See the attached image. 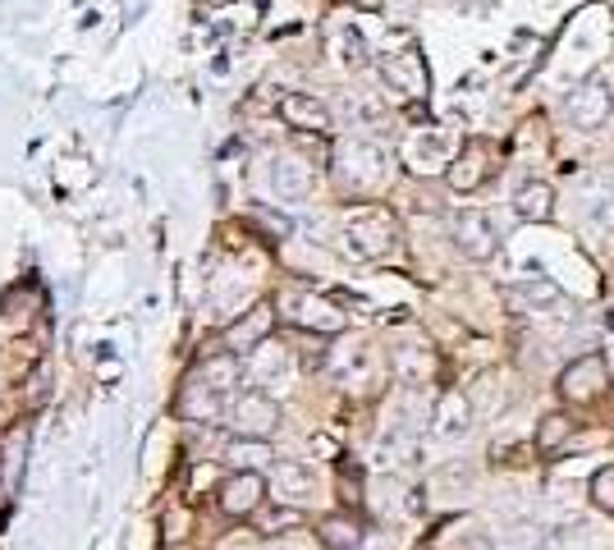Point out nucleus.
<instances>
[{"label":"nucleus","mask_w":614,"mask_h":550,"mask_svg":"<svg viewBox=\"0 0 614 550\" xmlns=\"http://www.w3.org/2000/svg\"><path fill=\"white\" fill-rule=\"evenodd\" d=\"M344 244L363 261H381L400 248V220L381 207H358L344 216Z\"/></svg>","instance_id":"f257e3e1"},{"label":"nucleus","mask_w":614,"mask_h":550,"mask_svg":"<svg viewBox=\"0 0 614 550\" xmlns=\"http://www.w3.org/2000/svg\"><path fill=\"white\" fill-rule=\"evenodd\" d=\"M261 496H267V477H261V473H234L221 487V510L230 518H244V514H253L261 504Z\"/></svg>","instance_id":"f8f14e48"},{"label":"nucleus","mask_w":614,"mask_h":550,"mask_svg":"<svg viewBox=\"0 0 614 550\" xmlns=\"http://www.w3.org/2000/svg\"><path fill=\"white\" fill-rule=\"evenodd\" d=\"M271 188L280 197H307V188H312V166L298 157H280L271 166Z\"/></svg>","instance_id":"f3484780"},{"label":"nucleus","mask_w":614,"mask_h":550,"mask_svg":"<svg viewBox=\"0 0 614 550\" xmlns=\"http://www.w3.org/2000/svg\"><path fill=\"white\" fill-rule=\"evenodd\" d=\"M464 5H487V0H464Z\"/></svg>","instance_id":"bb28decb"},{"label":"nucleus","mask_w":614,"mask_h":550,"mask_svg":"<svg viewBox=\"0 0 614 550\" xmlns=\"http://www.w3.org/2000/svg\"><path fill=\"white\" fill-rule=\"evenodd\" d=\"M591 500H597L601 510H610V514H614V464H610V468H601L597 477H591Z\"/></svg>","instance_id":"a878e982"},{"label":"nucleus","mask_w":614,"mask_h":550,"mask_svg":"<svg viewBox=\"0 0 614 550\" xmlns=\"http://www.w3.org/2000/svg\"><path fill=\"white\" fill-rule=\"evenodd\" d=\"M472 417H477V408H472L468 394H458V390L441 394V404H435V413H431V431L441 440H464L472 431Z\"/></svg>","instance_id":"9d476101"},{"label":"nucleus","mask_w":614,"mask_h":550,"mask_svg":"<svg viewBox=\"0 0 614 550\" xmlns=\"http://www.w3.org/2000/svg\"><path fill=\"white\" fill-rule=\"evenodd\" d=\"M280 120L290 129H298V134H331V129H335L331 106L317 101V97H307V93L280 97Z\"/></svg>","instance_id":"1a4fd4ad"},{"label":"nucleus","mask_w":614,"mask_h":550,"mask_svg":"<svg viewBox=\"0 0 614 550\" xmlns=\"http://www.w3.org/2000/svg\"><path fill=\"white\" fill-rule=\"evenodd\" d=\"M390 170H394V161H390V151L381 143H348L344 157H340L344 188H358V193L363 188H381L390 180Z\"/></svg>","instance_id":"7ed1b4c3"},{"label":"nucleus","mask_w":614,"mask_h":550,"mask_svg":"<svg viewBox=\"0 0 614 550\" xmlns=\"http://www.w3.org/2000/svg\"><path fill=\"white\" fill-rule=\"evenodd\" d=\"M495 143L491 138H468L464 143V151L450 161V170H445V180H450V188L454 193H472V188H481L491 180V170H495Z\"/></svg>","instance_id":"39448f33"},{"label":"nucleus","mask_w":614,"mask_h":550,"mask_svg":"<svg viewBox=\"0 0 614 550\" xmlns=\"http://www.w3.org/2000/svg\"><path fill=\"white\" fill-rule=\"evenodd\" d=\"M605 386H610V367H605L601 354H582V358H574V363L560 371V394H564L568 404H591V400H601Z\"/></svg>","instance_id":"423d86ee"},{"label":"nucleus","mask_w":614,"mask_h":550,"mask_svg":"<svg viewBox=\"0 0 614 550\" xmlns=\"http://www.w3.org/2000/svg\"><path fill=\"white\" fill-rule=\"evenodd\" d=\"M271 481H275L284 504H303L307 496H312V473H307V464H298V459H275Z\"/></svg>","instance_id":"2eb2a0df"},{"label":"nucleus","mask_w":614,"mask_h":550,"mask_svg":"<svg viewBox=\"0 0 614 550\" xmlns=\"http://www.w3.org/2000/svg\"><path fill=\"white\" fill-rule=\"evenodd\" d=\"M381 74H385L390 87H400V93H408V97L422 93V78H427V74H422V60L413 56V51H408V56H390V60L381 64Z\"/></svg>","instance_id":"6ab92c4d"},{"label":"nucleus","mask_w":614,"mask_h":550,"mask_svg":"<svg viewBox=\"0 0 614 550\" xmlns=\"http://www.w3.org/2000/svg\"><path fill=\"white\" fill-rule=\"evenodd\" d=\"M574 436V423H568L564 413H545L541 423H537V436H532V445H537V454H555L564 440Z\"/></svg>","instance_id":"412c9836"},{"label":"nucleus","mask_w":614,"mask_h":550,"mask_svg":"<svg viewBox=\"0 0 614 550\" xmlns=\"http://www.w3.org/2000/svg\"><path fill=\"white\" fill-rule=\"evenodd\" d=\"M514 216L528 220V225H545L555 216V188L545 180H523L514 188Z\"/></svg>","instance_id":"ddd939ff"},{"label":"nucleus","mask_w":614,"mask_h":550,"mask_svg":"<svg viewBox=\"0 0 614 550\" xmlns=\"http://www.w3.org/2000/svg\"><path fill=\"white\" fill-rule=\"evenodd\" d=\"M504 298H509L514 307H523V313H545V307H560L564 303V294H560V284H551V280H523V284H509L504 290Z\"/></svg>","instance_id":"dca6fc26"},{"label":"nucleus","mask_w":614,"mask_h":550,"mask_svg":"<svg viewBox=\"0 0 614 550\" xmlns=\"http://www.w3.org/2000/svg\"><path fill=\"white\" fill-rule=\"evenodd\" d=\"M610 367H614V344H610Z\"/></svg>","instance_id":"cd10ccee"},{"label":"nucleus","mask_w":614,"mask_h":550,"mask_svg":"<svg viewBox=\"0 0 614 550\" xmlns=\"http://www.w3.org/2000/svg\"><path fill=\"white\" fill-rule=\"evenodd\" d=\"M267 459H271L267 440H234V450H230V464H238V473H257Z\"/></svg>","instance_id":"b1692460"},{"label":"nucleus","mask_w":614,"mask_h":550,"mask_svg":"<svg viewBox=\"0 0 614 550\" xmlns=\"http://www.w3.org/2000/svg\"><path fill=\"white\" fill-rule=\"evenodd\" d=\"M537 546V527L532 523H514L495 533V550H532Z\"/></svg>","instance_id":"393cba45"},{"label":"nucleus","mask_w":614,"mask_h":550,"mask_svg":"<svg viewBox=\"0 0 614 550\" xmlns=\"http://www.w3.org/2000/svg\"><path fill=\"white\" fill-rule=\"evenodd\" d=\"M390 367H394V377H400V381L427 386L435 377V354L427 344H400V349H394V358H390Z\"/></svg>","instance_id":"4468645a"},{"label":"nucleus","mask_w":614,"mask_h":550,"mask_svg":"<svg viewBox=\"0 0 614 550\" xmlns=\"http://www.w3.org/2000/svg\"><path fill=\"white\" fill-rule=\"evenodd\" d=\"M335 377L340 381H367L371 377V349L363 340L335 349Z\"/></svg>","instance_id":"aec40b11"},{"label":"nucleus","mask_w":614,"mask_h":550,"mask_svg":"<svg viewBox=\"0 0 614 550\" xmlns=\"http://www.w3.org/2000/svg\"><path fill=\"white\" fill-rule=\"evenodd\" d=\"M578 216L587 230H614V184L610 180H587L578 188Z\"/></svg>","instance_id":"9b49d317"},{"label":"nucleus","mask_w":614,"mask_h":550,"mask_svg":"<svg viewBox=\"0 0 614 550\" xmlns=\"http://www.w3.org/2000/svg\"><path fill=\"white\" fill-rule=\"evenodd\" d=\"M225 427L238 440H267L280 427V404L267 390H238L225 404Z\"/></svg>","instance_id":"f03ea898"},{"label":"nucleus","mask_w":614,"mask_h":550,"mask_svg":"<svg viewBox=\"0 0 614 550\" xmlns=\"http://www.w3.org/2000/svg\"><path fill=\"white\" fill-rule=\"evenodd\" d=\"M564 115H568V124H574V129H582V134H597V129L614 115V87H610V78L578 83L574 93H568V101H564Z\"/></svg>","instance_id":"20e7f679"},{"label":"nucleus","mask_w":614,"mask_h":550,"mask_svg":"<svg viewBox=\"0 0 614 550\" xmlns=\"http://www.w3.org/2000/svg\"><path fill=\"white\" fill-rule=\"evenodd\" d=\"M290 307V321L303 330H317V335H340L344 330V313H335L331 298H317V294H290L284 298Z\"/></svg>","instance_id":"6e6552de"},{"label":"nucleus","mask_w":614,"mask_h":550,"mask_svg":"<svg viewBox=\"0 0 614 550\" xmlns=\"http://www.w3.org/2000/svg\"><path fill=\"white\" fill-rule=\"evenodd\" d=\"M253 371H257V381H261V386H280L284 377H290V349H284V344H271V340H261V344H257V354H253Z\"/></svg>","instance_id":"a211bd4d"},{"label":"nucleus","mask_w":614,"mask_h":550,"mask_svg":"<svg viewBox=\"0 0 614 550\" xmlns=\"http://www.w3.org/2000/svg\"><path fill=\"white\" fill-rule=\"evenodd\" d=\"M317 533H321V541L331 546V550H358V537H363V533H358V523H354V518H344V514L321 518Z\"/></svg>","instance_id":"4be33fe9"},{"label":"nucleus","mask_w":614,"mask_h":550,"mask_svg":"<svg viewBox=\"0 0 614 550\" xmlns=\"http://www.w3.org/2000/svg\"><path fill=\"white\" fill-rule=\"evenodd\" d=\"M335 56H340L344 70H363V64H367V37L354 24H344L335 33Z\"/></svg>","instance_id":"5701e85b"},{"label":"nucleus","mask_w":614,"mask_h":550,"mask_svg":"<svg viewBox=\"0 0 614 550\" xmlns=\"http://www.w3.org/2000/svg\"><path fill=\"white\" fill-rule=\"evenodd\" d=\"M454 248L464 253L468 261H491L500 253V234H495V220L487 211H458L454 216Z\"/></svg>","instance_id":"0eeeda50"}]
</instances>
